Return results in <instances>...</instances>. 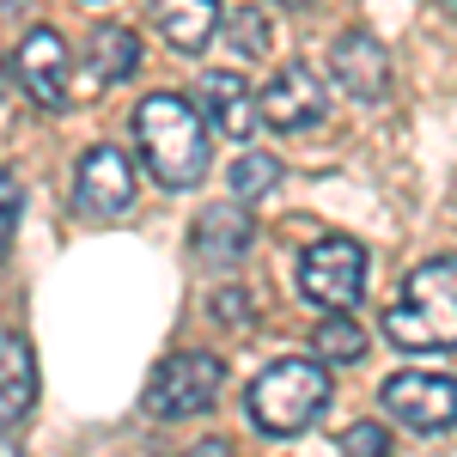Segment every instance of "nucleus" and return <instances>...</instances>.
Wrapping results in <instances>:
<instances>
[{
  "mask_svg": "<svg viewBox=\"0 0 457 457\" xmlns=\"http://www.w3.org/2000/svg\"><path fill=\"white\" fill-rule=\"evenodd\" d=\"M37 409V360L25 336H0V421H25Z\"/></svg>",
  "mask_w": 457,
  "mask_h": 457,
  "instance_id": "nucleus-14",
  "label": "nucleus"
},
{
  "mask_svg": "<svg viewBox=\"0 0 457 457\" xmlns=\"http://www.w3.org/2000/svg\"><path fill=\"white\" fill-rule=\"evenodd\" d=\"M281 6H305V0H281Z\"/></svg>",
  "mask_w": 457,
  "mask_h": 457,
  "instance_id": "nucleus-24",
  "label": "nucleus"
},
{
  "mask_svg": "<svg viewBox=\"0 0 457 457\" xmlns=\"http://www.w3.org/2000/svg\"><path fill=\"white\" fill-rule=\"evenodd\" d=\"M250 238H256V220H250L245 208H232V202L202 208V220H195V256L213 262V269H232L250 250Z\"/></svg>",
  "mask_w": 457,
  "mask_h": 457,
  "instance_id": "nucleus-12",
  "label": "nucleus"
},
{
  "mask_svg": "<svg viewBox=\"0 0 457 457\" xmlns=\"http://www.w3.org/2000/svg\"><path fill=\"white\" fill-rule=\"evenodd\" d=\"M329 62H336V79H342V92H348V98H360V104H378V98L390 92V55H385V43H378L372 31L336 37Z\"/></svg>",
  "mask_w": 457,
  "mask_h": 457,
  "instance_id": "nucleus-9",
  "label": "nucleus"
},
{
  "mask_svg": "<svg viewBox=\"0 0 457 457\" xmlns=\"http://www.w3.org/2000/svg\"><path fill=\"white\" fill-rule=\"evenodd\" d=\"M79 208L86 213H122L135 202V165L116 153V146H92L79 159V183H73Z\"/></svg>",
  "mask_w": 457,
  "mask_h": 457,
  "instance_id": "nucleus-11",
  "label": "nucleus"
},
{
  "mask_svg": "<svg viewBox=\"0 0 457 457\" xmlns=\"http://www.w3.org/2000/svg\"><path fill=\"white\" fill-rule=\"evenodd\" d=\"M262 122L269 129H287V135H299V129H317L323 122V79L312 68H281L269 86H262Z\"/></svg>",
  "mask_w": 457,
  "mask_h": 457,
  "instance_id": "nucleus-7",
  "label": "nucleus"
},
{
  "mask_svg": "<svg viewBox=\"0 0 457 457\" xmlns=\"http://www.w3.org/2000/svg\"><path fill=\"white\" fill-rule=\"evenodd\" d=\"M220 0H153V25H159V37L171 43V49H183V55H202L213 43V31H220Z\"/></svg>",
  "mask_w": 457,
  "mask_h": 457,
  "instance_id": "nucleus-13",
  "label": "nucleus"
},
{
  "mask_svg": "<svg viewBox=\"0 0 457 457\" xmlns=\"http://www.w3.org/2000/svg\"><path fill=\"white\" fill-rule=\"evenodd\" d=\"M183 457H232V445L226 439H202V445H189Z\"/></svg>",
  "mask_w": 457,
  "mask_h": 457,
  "instance_id": "nucleus-22",
  "label": "nucleus"
},
{
  "mask_svg": "<svg viewBox=\"0 0 457 457\" xmlns=\"http://www.w3.org/2000/svg\"><path fill=\"white\" fill-rule=\"evenodd\" d=\"M299 293L323 312H353L366 299V250L353 238H317L299 256Z\"/></svg>",
  "mask_w": 457,
  "mask_h": 457,
  "instance_id": "nucleus-5",
  "label": "nucleus"
},
{
  "mask_svg": "<svg viewBox=\"0 0 457 457\" xmlns=\"http://www.w3.org/2000/svg\"><path fill=\"white\" fill-rule=\"evenodd\" d=\"M317 360H360L366 353V329L353 323V312H329L317 323Z\"/></svg>",
  "mask_w": 457,
  "mask_h": 457,
  "instance_id": "nucleus-16",
  "label": "nucleus"
},
{
  "mask_svg": "<svg viewBox=\"0 0 457 457\" xmlns=\"http://www.w3.org/2000/svg\"><path fill=\"white\" fill-rule=\"evenodd\" d=\"M12 232H19V183L0 165V262H6V250H12Z\"/></svg>",
  "mask_w": 457,
  "mask_h": 457,
  "instance_id": "nucleus-20",
  "label": "nucleus"
},
{
  "mask_svg": "<svg viewBox=\"0 0 457 457\" xmlns=\"http://www.w3.org/2000/svg\"><path fill=\"white\" fill-rule=\"evenodd\" d=\"M275 183H281V159H275V153H238V159H232V195H238V202L269 195Z\"/></svg>",
  "mask_w": 457,
  "mask_h": 457,
  "instance_id": "nucleus-17",
  "label": "nucleus"
},
{
  "mask_svg": "<svg viewBox=\"0 0 457 457\" xmlns=\"http://www.w3.org/2000/svg\"><path fill=\"white\" fill-rule=\"evenodd\" d=\"M0 457H19V445H12V439H6V433H0Z\"/></svg>",
  "mask_w": 457,
  "mask_h": 457,
  "instance_id": "nucleus-23",
  "label": "nucleus"
},
{
  "mask_svg": "<svg viewBox=\"0 0 457 457\" xmlns=\"http://www.w3.org/2000/svg\"><path fill=\"white\" fill-rule=\"evenodd\" d=\"M329 403V372L323 360H275L269 372H256L245 390V415L250 427H262L269 439H293L323 415Z\"/></svg>",
  "mask_w": 457,
  "mask_h": 457,
  "instance_id": "nucleus-3",
  "label": "nucleus"
},
{
  "mask_svg": "<svg viewBox=\"0 0 457 457\" xmlns=\"http://www.w3.org/2000/svg\"><path fill=\"white\" fill-rule=\"evenodd\" d=\"M12 73H19V86L31 92L37 110H55L62 98H68V43H62L55 31H43V25H37V31L19 43Z\"/></svg>",
  "mask_w": 457,
  "mask_h": 457,
  "instance_id": "nucleus-8",
  "label": "nucleus"
},
{
  "mask_svg": "<svg viewBox=\"0 0 457 457\" xmlns=\"http://www.w3.org/2000/svg\"><path fill=\"white\" fill-rule=\"evenodd\" d=\"M0 98H6V79H0Z\"/></svg>",
  "mask_w": 457,
  "mask_h": 457,
  "instance_id": "nucleus-25",
  "label": "nucleus"
},
{
  "mask_svg": "<svg viewBox=\"0 0 457 457\" xmlns=\"http://www.w3.org/2000/svg\"><path fill=\"white\" fill-rule=\"evenodd\" d=\"M202 116H208L213 135H226V141H250L256 122H262V104L250 98V86L232 68H213V73H202Z\"/></svg>",
  "mask_w": 457,
  "mask_h": 457,
  "instance_id": "nucleus-10",
  "label": "nucleus"
},
{
  "mask_svg": "<svg viewBox=\"0 0 457 457\" xmlns=\"http://www.w3.org/2000/svg\"><path fill=\"white\" fill-rule=\"evenodd\" d=\"M86 68L98 73V79H129V73L141 68V43L129 25H98L92 43H86Z\"/></svg>",
  "mask_w": 457,
  "mask_h": 457,
  "instance_id": "nucleus-15",
  "label": "nucleus"
},
{
  "mask_svg": "<svg viewBox=\"0 0 457 457\" xmlns=\"http://www.w3.org/2000/svg\"><path fill=\"white\" fill-rule=\"evenodd\" d=\"M213 312H220V323H250V293H238V287H226V293H213Z\"/></svg>",
  "mask_w": 457,
  "mask_h": 457,
  "instance_id": "nucleus-21",
  "label": "nucleus"
},
{
  "mask_svg": "<svg viewBox=\"0 0 457 457\" xmlns=\"http://www.w3.org/2000/svg\"><path fill=\"white\" fill-rule=\"evenodd\" d=\"M342 457H390V433L372 421H360L342 433Z\"/></svg>",
  "mask_w": 457,
  "mask_h": 457,
  "instance_id": "nucleus-19",
  "label": "nucleus"
},
{
  "mask_svg": "<svg viewBox=\"0 0 457 457\" xmlns=\"http://www.w3.org/2000/svg\"><path fill=\"white\" fill-rule=\"evenodd\" d=\"M226 37H232V49L238 55H269V12L262 6H238V12H226Z\"/></svg>",
  "mask_w": 457,
  "mask_h": 457,
  "instance_id": "nucleus-18",
  "label": "nucleus"
},
{
  "mask_svg": "<svg viewBox=\"0 0 457 457\" xmlns=\"http://www.w3.org/2000/svg\"><path fill=\"white\" fill-rule=\"evenodd\" d=\"M385 336L403 353L457 348V256H427L409 269L403 293L385 312Z\"/></svg>",
  "mask_w": 457,
  "mask_h": 457,
  "instance_id": "nucleus-1",
  "label": "nucleus"
},
{
  "mask_svg": "<svg viewBox=\"0 0 457 457\" xmlns=\"http://www.w3.org/2000/svg\"><path fill=\"white\" fill-rule=\"evenodd\" d=\"M385 409L409 433H445L457 427V378H439V372H396L385 385Z\"/></svg>",
  "mask_w": 457,
  "mask_h": 457,
  "instance_id": "nucleus-6",
  "label": "nucleus"
},
{
  "mask_svg": "<svg viewBox=\"0 0 457 457\" xmlns=\"http://www.w3.org/2000/svg\"><path fill=\"white\" fill-rule=\"evenodd\" d=\"M135 141H141L153 183H165V189H189L208 171V122L177 92H153L135 104Z\"/></svg>",
  "mask_w": 457,
  "mask_h": 457,
  "instance_id": "nucleus-2",
  "label": "nucleus"
},
{
  "mask_svg": "<svg viewBox=\"0 0 457 457\" xmlns=\"http://www.w3.org/2000/svg\"><path fill=\"white\" fill-rule=\"evenodd\" d=\"M220 385H226V366L213 353H171V360H159V372L146 385V415L153 421L202 415V409H213Z\"/></svg>",
  "mask_w": 457,
  "mask_h": 457,
  "instance_id": "nucleus-4",
  "label": "nucleus"
}]
</instances>
